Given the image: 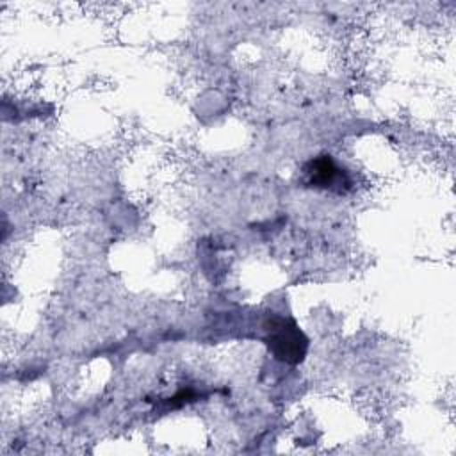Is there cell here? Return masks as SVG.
I'll return each instance as SVG.
<instances>
[{"instance_id": "cell-1", "label": "cell", "mask_w": 456, "mask_h": 456, "mask_svg": "<svg viewBox=\"0 0 456 456\" xmlns=\"http://www.w3.org/2000/svg\"><path fill=\"white\" fill-rule=\"evenodd\" d=\"M265 344L269 351L285 363H299L308 347V340L299 326L287 317H271L265 324Z\"/></svg>"}, {"instance_id": "cell-2", "label": "cell", "mask_w": 456, "mask_h": 456, "mask_svg": "<svg viewBox=\"0 0 456 456\" xmlns=\"http://www.w3.org/2000/svg\"><path fill=\"white\" fill-rule=\"evenodd\" d=\"M305 173L308 176V183L319 189H331L342 192L351 183L346 171L338 167L330 155H319L312 159L306 164Z\"/></svg>"}]
</instances>
